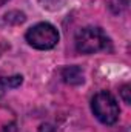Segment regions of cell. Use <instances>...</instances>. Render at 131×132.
<instances>
[{"instance_id":"3957f363","label":"cell","mask_w":131,"mask_h":132,"mask_svg":"<svg viewBox=\"0 0 131 132\" xmlns=\"http://www.w3.org/2000/svg\"><path fill=\"white\" fill-rule=\"evenodd\" d=\"M25 38L33 48L46 51V49H53L59 43V31L51 23L43 22L30 28L25 34Z\"/></svg>"},{"instance_id":"7a4b0ae2","label":"cell","mask_w":131,"mask_h":132,"mask_svg":"<svg viewBox=\"0 0 131 132\" xmlns=\"http://www.w3.org/2000/svg\"><path fill=\"white\" fill-rule=\"evenodd\" d=\"M110 40L105 32L96 26H86L76 35V49L82 54H94L106 49Z\"/></svg>"},{"instance_id":"9c48e42d","label":"cell","mask_w":131,"mask_h":132,"mask_svg":"<svg viewBox=\"0 0 131 132\" xmlns=\"http://www.w3.org/2000/svg\"><path fill=\"white\" fill-rule=\"evenodd\" d=\"M0 97H2V88H0Z\"/></svg>"},{"instance_id":"8992f818","label":"cell","mask_w":131,"mask_h":132,"mask_svg":"<svg viewBox=\"0 0 131 132\" xmlns=\"http://www.w3.org/2000/svg\"><path fill=\"white\" fill-rule=\"evenodd\" d=\"M120 94H122V97H123V101L130 104V103H131V98H130V95H128V94H130V86H128V85L122 86V89H120Z\"/></svg>"},{"instance_id":"6da1fadb","label":"cell","mask_w":131,"mask_h":132,"mask_svg":"<svg viewBox=\"0 0 131 132\" xmlns=\"http://www.w3.org/2000/svg\"><path fill=\"white\" fill-rule=\"evenodd\" d=\"M91 109L96 118L103 125H114L119 120V114H120L119 104L116 98L106 91H100L93 97Z\"/></svg>"},{"instance_id":"ba28073f","label":"cell","mask_w":131,"mask_h":132,"mask_svg":"<svg viewBox=\"0 0 131 132\" xmlns=\"http://www.w3.org/2000/svg\"><path fill=\"white\" fill-rule=\"evenodd\" d=\"M6 2H8V0H0V6H2V5H5Z\"/></svg>"},{"instance_id":"52a82bcc","label":"cell","mask_w":131,"mask_h":132,"mask_svg":"<svg viewBox=\"0 0 131 132\" xmlns=\"http://www.w3.org/2000/svg\"><path fill=\"white\" fill-rule=\"evenodd\" d=\"M39 132H57V131H56V128H54L53 125H49V123H43V125L39 128Z\"/></svg>"},{"instance_id":"277c9868","label":"cell","mask_w":131,"mask_h":132,"mask_svg":"<svg viewBox=\"0 0 131 132\" xmlns=\"http://www.w3.org/2000/svg\"><path fill=\"white\" fill-rule=\"evenodd\" d=\"M62 78L69 85H79L83 81V74L77 66H68L62 71Z\"/></svg>"},{"instance_id":"5b68a950","label":"cell","mask_w":131,"mask_h":132,"mask_svg":"<svg viewBox=\"0 0 131 132\" xmlns=\"http://www.w3.org/2000/svg\"><path fill=\"white\" fill-rule=\"evenodd\" d=\"M2 85H5L8 88H16L19 85H22V75H14V77L2 78Z\"/></svg>"}]
</instances>
